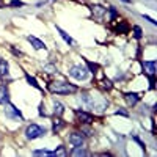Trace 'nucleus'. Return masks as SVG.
I'll use <instances>...</instances> for the list:
<instances>
[{
  "label": "nucleus",
  "instance_id": "obj_1",
  "mask_svg": "<svg viewBox=\"0 0 157 157\" xmlns=\"http://www.w3.org/2000/svg\"><path fill=\"white\" fill-rule=\"evenodd\" d=\"M82 102H83L85 107H88L91 110H98V112H104L107 109V105H109V102L105 99H102L99 96H93L90 93H83L82 94Z\"/></svg>",
  "mask_w": 157,
  "mask_h": 157
},
{
  "label": "nucleus",
  "instance_id": "obj_2",
  "mask_svg": "<svg viewBox=\"0 0 157 157\" xmlns=\"http://www.w3.org/2000/svg\"><path fill=\"white\" fill-rule=\"evenodd\" d=\"M49 91L54 94H72L77 93V86L69 82H52L49 85Z\"/></svg>",
  "mask_w": 157,
  "mask_h": 157
},
{
  "label": "nucleus",
  "instance_id": "obj_3",
  "mask_svg": "<svg viewBox=\"0 0 157 157\" xmlns=\"http://www.w3.org/2000/svg\"><path fill=\"white\" fill-rule=\"evenodd\" d=\"M25 135H27L29 140H35V138H39L46 135V127L39 126V124H30L27 129H25Z\"/></svg>",
  "mask_w": 157,
  "mask_h": 157
},
{
  "label": "nucleus",
  "instance_id": "obj_4",
  "mask_svg": "<svg viewBox=\"0 0 157 157\" xmlns=\"http://www.w3.org/2000/svg\"><path fill=\"white\" fill-rule=\"evenodd\" d=\"M69 75L74 77L75 80H85L88 77V69L85 66H82V64H75V66H72L69 69Z\"/></svg>",
  "mask_w": 157,
  "mask_h": 157
},
{
  "label": "nucleus",
  "instance_id": "obj_5",
  "mask_svg": "<svg viewBox=\"0 0 157 157\" xmlns=\"http://www.w3.org/2000/svg\"><path fill=\"white\" fill-rule=\"evenodd\" d=\"M141 66L145 69V74L149 77L151 90H154V75H155V61H141Z\"/></svg>",
  "mask_w": 157,
  "mask_h": 157
},
{
  "label": "nucleus",
  "instance_id": "obj_6",
  "mask_svg": "<svg viewBox=\"0 0 157 157\" xmlns=\"http://www.w3.org/2000/svg\"><path fill=\"white\" fill-rule=\"evenodd\" d=\"M5 113H6V116H10V118H16V120H24V116H22V113H21V110H17L13 104H10V102H6V109H5Z\"/></svg>",
  "mask_w": 157,
  "mask_h": 157
},
{
  "label": "nucleus",
  "instance_id": "obj_7",
  "mask_svg": "<svg viewBox=\"0 0 157 157\" xmlns=\"http://www.w3.org/2000/svg\"><path fill=\"white\" fill-rule=\"evenodd\" d=\"M91 14H93V17L96 21H102L104 16L107 14V10L104 6H101V5H93V6H91Z\"/></svg>",
  "mask_w": 157,
  "mask_h": 157
},
{
  "label": "nucleus",
  "instance_id": "obj_8",
  "mask_svg": "<svg viewBox=\"0 0 157 157\" xmlns=\"http://www.w3.org/2000/svg\"><path fill=\"white\" fill-rule=\"evenodd\" d=\"M75 113H77L78 121L83 123V124H91V123H93V120H94L93 115H91V113H86V112H83V110H75Z\"/></svg>",
  "mask_w": 157,
  "mask_h": 157
},
{
  "label": "nucleus",
  "instance_id": "obj_9",
  "mask_svg": "<svg viewBox=\"0 0 157 157\" xmlns=\"http://www.w3.org/2000/svg\"><path fill=\"white\" fill-rule=\"evenodd\" d=\"M83 134L82 132H74L69 135V143L72 146H82L83 145Z\"/></svg>",
  "mask_w": 157,
  "mask_h": 157
},
{
  "label": "nucleus",
  "instance_id": "obj_10",
  "mask_svg": "<svg viewBox=\"0 0 157 157\" xmlns=\"http://www.w3.org/2000/svg\"><path fill=\"white\" fill-rule=\"evenodd\" d=\"M27 41H29V43H30L36 50H41V49H44V47H46V44L41 41V39H38L36 36H32V35H29V36H27Z\"/></svg>",
  "mask_w": 157,
  "mask_h": 157
},
{
  "label": "nucleus",
  "instance_id": "obj_11",
  "mask_svg": "<svg viewBox=\"0 0 157 157\" xmlns=\"http://www.w3.org/2000/svg\"><path fill=\"white\" fill-rule=\"evenodd\" d=\"M124 99L129 105H135V104L140 102V94L138 93H126L124 94Z\"/></svg>",
  "mask_w": 157,
  "mask_h": 157
},
{
  "label": "nucleus",
  "instance_id": "obj_12",
  "mask_svg": "<svg viewBox=\"0 0 157 157\" xmlns=\"http://www.w3.org/2000/svg\"><path fill=\"white\" fill-rule=\"evenodd\" d=\"M6 102H10L8 88L5 85H0V104H6Z\"/></svg>",
  "mask_w": 157,
  "mask_h": 157
},
{
  "label": "nucleus",
  "instance_id": "obj_13",
  "mask_svg": "<svg viewBox=\"0 0 157 157\" xmlns=\"http://www.w3.org/2000/svg\"><path fill=\"white\" fill-rule=\"evenodd\" d=\"M10 74V66H8V61L0 58V77H6Z\"/></svg>",
  "mask_w": 157,
  "mask_h": 157
},
{
  "label": "nucleus",
  "instance_id": "obj_14",
  "mask_svg": "<svg viewBox=\"0 0 157 157\" xmlns=\"http://www.w3.org/2000/svg\"><path fill=\"white\" fill-rule=\"evenodd\" d=\"M25 78H27L29 85H32V86H35V88H38V90H41V85L38 83V80H36L35 77H32L30 74H25Z\"/></svg>",
  "mask_w": 157,
  "mask_h": 157
},
{
  "label": "nucleus",
  "instance_id": "obj_15",
  "mask_svg": "<svg viewBox=\"0 0 157 157\" xmlns=\"http://www.w3.org/2000/svg\"><path fill=\"white\" fill-rule=\"evenodd\" d=\"M63 112H64V107H63V104H60V102H54V113L57 115V116H61L63 115Z\"/></svg>",
  "mask_w": 157,
  "mask_h": 157
},
{
  "label": "nucleus",
  "instance_id": "obj_16",
  "mask_svg": "<svg viewBox=\"0 0 157 157\" xmlns=\"http://www.w3.org/2000/svg\"><path fill=\"white\" fill-rule=\"evenodd\" d=\"M57 30H58V33L61 35V38H63V39H64V41H66L68 44H72V43H74V41H72V38H71V36H69L66 32H64V30H61L60 27H57Z\"/></svg>",
  "mask_w": 157,
  "mask_h": 157
},
{
  "label": "nucleus",
  "instance_id": "obj_17",
  "mask_svg": "<svg viewBox=\"0 0 157 157\" xmlns=\"http://www.w3.org/2000/svg\"><path fill=\"white\" fill-rule=\"evenodd\" d=\"M61 127H64V123L60 120V118H57V120L54 121V126H52V130H54V132L57 134V132H58V130H60Z\"/></svg>",
  "mask_w": 157,
  "mask_h": 157
},
{
  "label": "nucleus",
  "instance_id": "obj_18",
  "mask_svg": "<svg viewBox=\"0 0 157 157\" xmlns=\"http://www.w3.org/2000/svg\"><path fill=\"white\" fill-rule=\"evenodd\" d=\"M71 154H72V155H88V152H86L82 146H74V149H72Z\"/></svg>",
  "mask_w": 157,
  "mask_h": 157
},
{
  "label": "nucleus",
  "instance_id": "obj_19",
  "mask_svg": "<svg viewBox=\"0 0 157 157\" xmlns=\"http://www.w3.org/2000/svg\"><path fill=\"white\" fill-rule=\"evenodd\" d=\"M85 63H86V66H88V69L93 72V74H96L98 71H99V66L96 63H91V61H88V60H85Z\"/></svg>",
  "mask_w": 157,
  "mask_h": 157
},
{
  "label": "nucleus",
  "instance_id": "obj_20",
  "mask_svg": "<svg viewBox=\"0 0 157 157\" xmlns=\"http://www.w3.org/2000/svg\"><path fill=\"white\" fill-rule=\"evenodd\" d=\"M102 88L107 90V91H110V90L113 88V83L109 80V78H104V80H102Z\"/></svg>",
  "mask_w": 157,
  "mask_h": 157
},
{
  "label": "nucleus",
  "instance_id": "obj_21",
  "mask_svg": "<svg viewBox=\"0 0 157 157\" xmlns=\"http://www.w3.org/2000/svg\"><path fill=\"white\" fill-rule=\"evenodd\" d=\"M44 71H47L49 74H55V72H57V68L54 66V64H46V66H44Z\"/></svg>",
  "mask_w": 157,
  "mask_h": 157
},
{
  "label": "nucleus",
  "instance_id": "obj_22",
  "mask_svg": "<svg viewBox=\"0 0 157 157\" xmlns=\"http://www.w3.org/2000/svg\"><path fill=\"white\" fill-rule=\"evenodd\" d=\"M33 154L35 155H49V151H46V149H35Z\"/></svg>",
  "mask_w": 157,
  "mask_h": 157
},
{
  "label": "nucleus",
  "instance_id": "obj_23",
  "mask_svg": "<svg viewBox=\"0 0 157 157\" xmlns=\"http://www.w3.org/2000/svg\"><path fill=\"white\" fill-rule=\"evenodd\" d=\"M134 36H135L137 39H140V38H141V29H140V27H137V25L134 27Z\"/></svg>",
  "mask_w": 157,
  "mask_h": 157
},
{
  "label": "nucleus",
  "instance_id": "obj_24",
  "mask_svg": "<svg viewBox=\"0 0 157 157\" xmlns=\"http://www.w3.org/2000/svg\"><path fill=\"white\" fill-rule=\"evenodd\" d=\"M10 6H24V2H21V0H11Z\"/></svg>",
  "mask_w": 157,
  "mask_h": 157
},
{
  "label": "nucleus",
  "instance_id": "obj_25",
  "mask_svg": "<svg viewBox=\"0 0 157 157\" xmlns=\"http://www.w3.org/2000/svg\"><path fill=\"white\" fill-rule=\"evenodd\" d=\"M115 115H123V116H129V113L124 110V109H118L116 112H115Z\"/></svg>",
  "mask_w": 157,
  "mask_h": 157
},
{
  "label": "nucleus",
  "instance_id": "obj_26",
  "mask_svg": "<svg viewBox=\"0 0 157 157\" xmlns=\"http://www.w3.org/2000/svg\"><path fill=\"white\" fill-rule=\"evenodd\" d=\"M127 29H129V27H127V24H126V22H121V27H118V30L123 32V33L127 32Z\"/></svg>",
  "mask_w": 157,
  "mask_h": 157
},
{
  "label": "nucleus",
  "instance_id": "obj_27",
  "mask_svg": "<svg viewBox=\"0 0 157 157\" xmlns=\"http://www.w3.org/2000/svg\"><path fill=\"white\" fill-rule=\"evenodd\" d=\"M44 110H46L44 105H43V104H39V116H47V113Z\"/></svg>",
  "mask_w": 157,
  "mask_h": 157
},
{
  "label": "nucleus",
  "instance_id": "obj_28",
  "mask_svg": "<svg viewBox=\"0 0 157 157\" xmlns=\"http://www.w3.org/2000/svg\"><path fill=\"white\" fill-rule=\"evenodd\" d=\"M134 140H135V141H137V143H138V145H140V146H141V148H143V149H145V145H143V141H141V140H140V138H138V137H134Z\"/></svg>",
  "mask_w": 157,
  "mask_h": 157
},
{
  "label": "nucleus",
  "instance_id": "obj_29",
  "mask_svg": "<svg viewBox=\"0 0 157 157\" xmlns=\"http://www.w3.org/2000/svg\"><path fill=\"white\" fill-rule=\"evenodd\" d=\"M143 17H145V19H146V21H148V22H151V24H152V25H155V24H157V22H155V21H154V19H151V17H149V16H143Z\"/></svg>",
  "mask_w": 157,
  "mask_h": 157
},
{
  "label": "nucleus",
  "instance_id": "obj_30",
  "mask_svg": "<svg viewBox=\"0 0 157 157\" xmlns=\"http://www.w3.org/2000/svg\"><path fill=\"white\" fill-rule=\"evenodd\" d=\"M123 2H126V3H130V0H123Z\"/></svg>",
  "mask_w": 157,
  "mask_h": 157
}]
</instances>
